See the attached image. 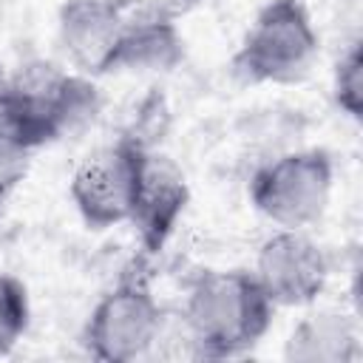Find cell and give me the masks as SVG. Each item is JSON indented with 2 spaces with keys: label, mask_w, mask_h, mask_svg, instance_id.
<instances>
[{
  "label": "cell",
  "mask_w": 363,
  "mask_h": 363,
  "mask_svg": "<svg viewBox=\"0 0 363 363\" xmlns=\"http://www.w3.org/2000/svg\"><path fill=\"white\" fill-rule=\"evenodd\" d=\"M275 303L247 269L201 272L184 301V332L196 357L224 360L250 352L267 335Z\"/></svg>",
  "instance_id": "cell-1"
},
{
  "label": "cell",
  "mask_w": 363,
  "mask_h": 363,
  "mask_svg": "<svg viewBox=\"0 0 363 363\" xmlns=\"http://www.w3.org/2000/svg\"><path fill=\"white\" fill-rule=\"evenodd\" d=\"M99 108V94L85 74H74L48 60H31L9 74L0 119L31 147H43Z\"/></svg>",
  "instance_id": "cell-2"
},
{
  "label": "cell",
  "mask_w": 363,
  "mask_h": 363,
  "mask_svg": "<svg viewBox=\"0 0 363 363\" xmlns=\"http://www.w3.org/2000/svg\"><path fill=\"white\" fill-rule=\"evenodd\" d=\"M318 54L320 37L303 0H269L233 54V71L250 85H295L309 77Z\"/></svg>",
  "instance_id": "cell-3"
},
{
  "label": "cell",
  "mask_w": 363,
  "mask_h": 363,
  "mask_svg": "<svg viewBox=\"0 0 363 363\" xmlns=\"http://www.w3.org/2000/svg\"><path fill=\"white\" fill-rule=\"evenodd\" d=\"M335 164L320 147L289 150L264 162L250 179L252 207L278 230H306L329 207Z\"/></svg>",
  "instance_id": "cell-4"
},
{
  "label": "cell",
  "mask_w": 363,
  "mask_h": 363,
  "mask_svg": "<svg viewBox=\"0 0 363 363\" xmlns=\"http://www.w3.org/2000/svg\"><path fill=\"white\" fill-rule=\"evenodd\" d=\"M164 312L142 272H128L91 309L82 343L94 360L133 363L162 340Z\"/></svg>",
  "instance_id": "cell-5"
},
{
  "label": "cell",
  "mask_w": 363,
  "mask_h": 363,
  "mask_svg": "<svg viewBox=\"0 0 363 363\" xmlns=\"http://www.w3.org/2000/svg\"><path fill=\"white\" fill-rule=\"evenodd\" d=\"M142 153L145 145L139 139L122 136L77 164L68 193L91 230H108L130 218Z\"/></svg>",
  "instance_id": "cell-6"
},
{
  "label": "cell",
  "mask_w": 363,
  "mask_h": 363,
  "mask_svg": "<svg viewBox=\"0 0 363 363\" xmlns=\"http://www.w3.org/2000/svg\"><path fill=\"white\" fill-rule=\"evenodd\" d=\"M130 0H65L57 14V37L68 62L99 77L119 71Z\"/></svg>",
  "instance_id": "cell-7"
},
{
  "label": "cell",
  "mask_w": 363,
  "mask_h": 363,
  "mask_svg": "<svg viewBox=\"0 0 363 363\" xmlns=\"http://www.w3.org/2000/svg\"><path fill=\"white\" fill-rule=\"evenodd\" d=\"M252 275L275 306H309L329 281V258L303 230H278L261 244Z\"/></svg>",
  "instance_id": "cell-8"
},
{
  "label": "cell",
  "mask_w": 363,
  "mask_h": 363,
  "mask_svg": "<svg viewBox=\"0 0 363 363\" xmlns=\"http://www.w3.org/2000/svg\"><path fill=\"white\" fill-rule=\"evenodd\" d=\"M187 204H190V187L182 167L173 159L145 147L133 210L128 218V224H133L139 235L145 255H156L164 250Z\"/></svg>",
  "instance_id": "cell-9"
},
{
  "label": "cell",
  "mask_w": 363,
  "mask_h": 363,
  "mask_svg": "<svg viewBox=\"0 0 363 363\" xmlns=\"http://www.w3.org/2000/svg\"><path fill=\"white\" fill-rule=\"evenodd\" d=\"M184 57V40L167 6L130 0L119 71H170Z\"/></svg>",
  "instance_id": "cell-10"
},
{
  "label": "cell",
  "mask_w": 363,
  "mask_h": 363,
  "mask_svg": "<svg viewBox=\"0 0 363 363\" xmlns=\"http://www.w3.org/2000/svg\"><path fill=\"white\" fill-rule=\"evenodd\" d=\"M286 357L298 363H343L357 357V332L337 312H315L303 318L289 340Z\"/></svg>",
  "instance_id": "cell-11"
},
{
  "label": "cell",
  "mask_w": 363,
  "mask_h": 363,
  "mask_svg": "<svg viewBox=\"0 0 363 363\" xmlns=\"http://www.w3.org/2000/svg\"><path fill=\"white\" fill-rule=\"evenodd\" d=\"M31 318L28 292L23 281L0 272V357L9 354L26 335Z\"/></svg>",
  "instance_id": "cell-12"
},
{
  "label": "cell",
  "mask_w": 363,
  "mask_h": 363,
  "mask_svg": "<svg viewBox=\"0 0 363 363\" xmlns=\"http://www.w3.org/2000/svg\"><path fill=\"white\" fill-rule=\"evenodd\" d=\"M332 94H335L337 108L346 116L360 119V113H363V51H360V43H352L349 51L337 60L335 77H332Z\"/></svg>",
  "instance_id": "cell-13"
},
{
  "label": "cell",
  "mask_w": 363,
  "mask_h": 363,
  "mask_svg": "<svg viewBox=\"0 0 363 363\" xmlns=\"http://www.w3.org/2000/svg\"><path fill=\"white\" fill-rule=\"evenodd\" d=\"M31 147L0 119V207L17 190L31 167Z\"/></svg>",
  "instance_id": "cell-14"
},
{
  "label": "cell",
  "mask_w": 363,
  "mask_h": 363,
  "mask_svg": "<svg viewBox=\"0 0 363 363\" xmlns=\"http://www.w3.org/2000/svg\"><path fill=\"white\" fill-rule=\"evenodd\" d=\"M6 85H9V71L0 62V105H3V96H6Z\"/></svg>",
  "instance_id": "cell-15"
}]
</instances>
